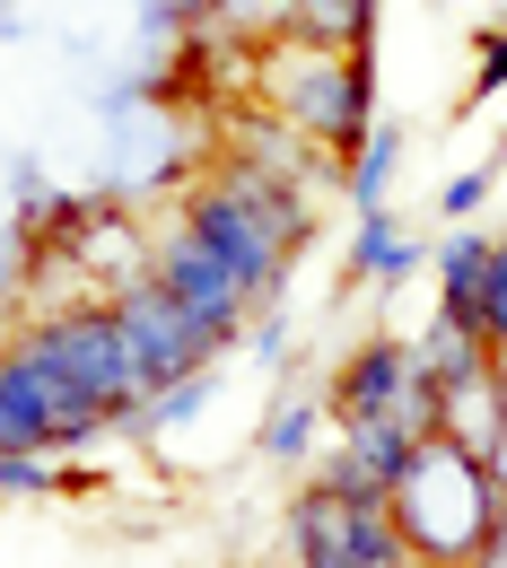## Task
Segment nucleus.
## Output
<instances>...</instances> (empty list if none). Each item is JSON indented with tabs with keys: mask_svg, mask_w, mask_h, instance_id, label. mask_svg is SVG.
I'll use <instances>...</instances> for the list:
<instances>
[{
	"mask_svg": "<svg viewBox=\"0 0 507 568\" xmlns=\"http://www.w3.org/2000/svg\"><path fill=\"white\" fill-rule=\"evenodd\" d=\"M114 324H123V351H132V367H141L149 403H158V394H184V385L202 376V358H211V342L184 324V306H175L158 281H132V288H123Z\"/></svg>",
	"mask_w": 507,
	"mask_h": 568,
	"instance_id": "obj_5",
	"label": "nucleus"
},
{
	"mask_svg": "<svg viewBox=\"0 0 507 568\" xmlns=\"http://www.w3.org/2000/svg\"><path fill=\"white\" fill-rule=\"evenodd\" d=\"M44 446H53V412L27 376V358L9 351L0 358V455H44Z\"/></svg>",
	"mask_w": 507,
	"mask_h": 568,
	"instance_id": "obj_7",
	"label": "nucleus"
},
{
	"mask_svg": "<svg viewBox=\"0 0 507 568\" xmlns=\"http://www.w3.org/2000/svg\"><path fill=\"white\" fill-rule=\"evenodd\" d=\"M403 385H412V351H403V342H367V351L342 367L333 403H342V420H367V412H385Z\"/></svg>",
	"mask_w": 507,
	"mask_h": 568,
	"instance_id": "obj_6",
	"label": "nucleus"
},
{
	"mask_svg": "<svg viewBox=\"0 0 507 568\" xmlns=\"http://www.w3.org/2000/svg\"><path fill=\"white\" fill-rule=\"evenodd\" d=\"M272 53H281L272 105L290 114L297 132H315L324 149H359L367 105H376V71H367V53H315V44H297V36H281Z\"/></svg>",
	"mask_w": 507,
	"mask_h": 568,
	"instance_id": "obj_2",
	"label": "nucleus"
},
{
	"mask_svg": "<svg viewBox=\"0 0 507 568\" xmlns=\"http://www.w3.org/2000/svg\"><path fill=\"white\" fill-rule=\"evenodd\" d=\"M481 342L507 351V245L481 254Z\"/></svg>",
	"mask_w": 507,
	"mask_h": 568,
	"instance_id": "obj_10",
	"label": "nucleus"
},
{
	"mask_svg": "<svg viewBox=\"0 0 507 568\" xmlns=\"http://www.w3.org/2000/svg\"><path fill=\"white\" fill-rule=\"evenodd\" d=\"M0 490H44V455H0Z\"/></svg>",
	"mask_w": 507,
	"mask_h": 568,
	"instance_id": "obj_14",
	"label": "nucleus"
},
{
	"mask_svg": "<svg viewBox=\"0 0 507 568\" xmlns=\"http://www.w3.org/2000/svg\"><path fill=\"white\" fill-rule=\"evenodd\" d=\"M359 272H412V254L394 245L385 211H367V227H359Z\"/></svg>",
	"mask_w": 507,
	"mask_h": 568,
	"instance_id": "obj_11",
	"label": "nucleus"
},
{
	"mask_svg": "<svg viewBox=\"0 0 507 568\" xmlns=\"http://www.w3.org/2000/svg\"><path fill=\"white\" fill-rule=\"evenodd\" d=\"M149 281L166 288L175 306H184V324L202 333V342H236V324H245V306H254V288L227 272V254H211L193 227H175L166 245H158V263H149Z\"/></svg>",
	"mask_w": 507,
	"mask_h": 568,
	"instance_id": "obj_4",
	"label": "nucleus"
},
{
	"mask_svg": "<svg viewBox=\"0 0 507 568\" xmlns=\"http://www.w3.org/2000/svg\"><path fill=\"white\" fill-rule=\"evenodd\" d=\"M290 9H297V0H219V27H227V36H263V44H281V36H290Z\"/></svg>",
	"mask_w": 507,
	"mask_h": 568,
	"instance_id": "obj_9",
	"label": "nucleus"
},
{
	"mask_svg": "<svg viewBox=\"0 0 507 568\" xmlns=\"http://www.w3.org/2000/svg\"><path fill=\"white\" fill-rule=\"evenodd\" d=\"M481 193H490V166H473V175H455V184H446V211L464 219L473 202H481Z\"/></svg>",
	"mask_w": 507,
	"mask_h": 568,
	"instance_id": "obj_15",
	"label": "nucleus"
},
{
	"mask_svg": "<svg viewBox=\"0 0 507 568\" xmlns=\"http://www.w3.org/2000/svg\"><path fill=\"white\" fill-rule=\"evenodd\" d=\"M385 175H394V132H376V149H367V158H359V175H351L367 211H376V193H385Z\"/></svg>",
	"mask_w": 507,
	"mask_h": 568,
	"instance_id": "obj_12",
	"label": "nucleus"
},
{
	"mask_svg": "<svg viewBox=\"0 0 507 568\" xmlns=\"http://www.w3.org/2000/svg\"><path fill=\"white\" fill-rule=\"evenodd\" d=\"M306 412H281V420H272V455H297V446H306Z\"/></svg>",
	"mask_w": 507,
	"mask_h": 568,
	"instance_id": "obj_16",
	"label": "nucleus"
},
{
	"mask_svg": "<svg viewBox=\"0 0 507 568\" xmlns=\"http://www.w3.org/2000/svg\"><path fill=\"white\" fill-rule=\"evenodd\" d=\"M18 358H27V376H36L44 412H53V446H62V437H88L97 420H123V412L149 403L141 367H132V351H123L114 306H105V315H97V306L53 315Z\"/></svg>",
	"mask_w": 507,
	"mask_h": 568,
	"instance_id": "obj_1",
	"label": "nucleus"
},
{
	"mask_svg": "<svg viewBox=\"0 0 507 568\" xmlns=\"http://www.w3.org/2000/svg\"><path fill=\"white\" fill-rule=\"evenodd\" d=\"M290 534H297V551H306V568H412L420 560L403 542V525H394L385 498H342V490H324V481L297 498Z\"/></svg>",
	"mask_w": 507,
	"mask_h": 568,
	"instance_id": "obj_3",
	"label": "nucleus"
},
{
	"mask_svg": "<svg viewBox=\"0 0 507 568\" xmlns=\"http://www.w3.org/2000/svg\"><path fill=\"white\" fill-rule=\"evenodd\" d=\"M290 36H297V44H315V53H367V36H376V0H297Z\"/></svg>",
	"mask_w": 507,
	"mask_h": 568,
	"instance_id": "obj_8",
	"label": "nucleus"
},
{
	"mask_svg": "<svg viewBox=\"0 0 507 568\" xmlns=\"http://www.w3.org/2000/svg\"><path fill=\"white\" fill-rule=\"evenodd\" d=\"M507 88V36H481V71H473V105Z\"/></svg>",
	"mask_w": 507,
	"mask_h": 568,
	"instance_id": "obj_13",
	"label": "nucleus"
}]
</instances>
